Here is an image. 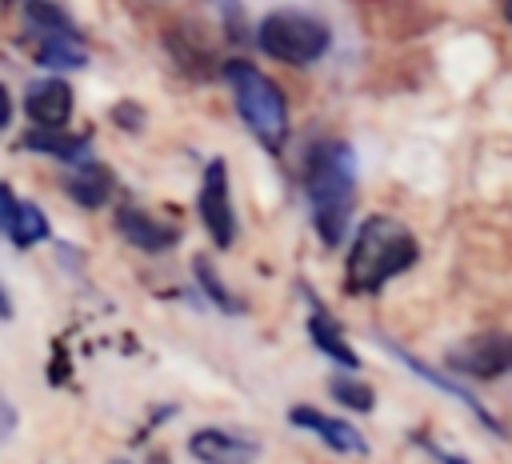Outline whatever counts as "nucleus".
<instances>
[{"label":"nucleus","instance_id":"nucleus-1","mask_svg":"<svg viewBox=\"0 0 512 464\" xmlns=\"http://www.w3.org/2000/svg\"><path fill=\"white\" fill-rule=\"evenodd\" d=\"M304 196L312 212V228L324 248H336L348 232L356 204V152L348 140H320L304 160Z\"/></svg>","mask_w":512,"mask_h":464},{"label":"nucleus","instance_id":"nucleus-2","mask_svg":"<svg viewBox=\"0 0 512 464\" xmlns=\"http://www.w3.org/2000/svg\"><path fill=\"white\" fill-rule=\"evenodd\" d=\"M420 260L416 236L392 220V216H368L356 228V240L348 248V268H344V288L352 296H376L388 280L408 272Z\"/></svg>","mask_w":512,"mask_h":464},{"label":"nucleus","instance_id":"nucleus-3","mask_svg":"<svg viewBox=\"0 0 512 464\" xmlns=\"http://www.w3.org/2000/svg\"><path fill=\"white\" fill-rule=\"evenodd\" d=\"M220 76H224V84L232 92V104H236L244 128L256 136V144L264 152L280 156L284 144H288V132H292L284 88L268 72H260L256 64H248V60H224Z\"/></svg>","mask_w":512,"mask_h":464},{"label":"nucleus","instance_id":"nucleus-4","mask_svg":"<svg viewBox=\"0 0 512 464\" xmlns=\"http://www.w3.org/2000/svg\"><path fill=\"white\" fill-rule=\"evenodd\" d=\"M256 48L280 64L292 68H308L316 60H324V52L332 48V32L320 16L300 12V8H276L256 24Z\"/></svg>","mask_w":512,"mask_h":464},{"label":"nucleus","instance_id":"nucleus-5","mask_svg":"<svg viewBox=\"0 0 512 464\" xmlns=\"http://www.w3.org/2000/svg\"><path fill=\"white\" fill-rule=\"evenodd\" d=\"M196 212L200 224L208 228L216 248H232L240 236V220L232 208V188H228V164L216 156L204 164V180H200V196H196Z\"/></svg>","mask_w":512,"mask_h":464},{"label":"nucleus","instance_id":"nucleus-6","mask_svg":"<svg viewBox=\"0 0 512 464\" xmlns=\"http://www.w3.org/2000/svg\"><path fill=\"white\" fill-rule=\"evenodd\" d=\"M448 364L464 376H476V380H492V376H504L512 372V336L508 332H480L472 340H464Z\"/></svg>","mask_w":512,"mask_h":464},{"label":"nucleus","instance_id":"nucleus-7","mask_svg":"<svg viewBox=\"0 0 512 464\" xmlns=\"http://www.w3.org/2000/svg\"><path fill=\"white\" fill-rule=\"evenodd\" d=\"M0 232L12 240V248H32V244H44L52 236V224L44 216L40 204L32 200H20L4 180H0Z\"/></svg>","mask_w":512,"mask_h":464},{"label":"nucleus","instance_id":"nucleus-8","mask_svg":"<svg viewBox=\"0 0 512 464\" xmlns=\"http://www.w3.org/2000/svg\"><path fill=\"white\" fill-rule=\"evenodd\" d=\"M288 420L296 424V428H304V432H312V436H320L336 456H356V460H364L368 456V440L352 428V420H336V416H324L320 408H308V404H296V408H288Z\"/></svg>","mask_w":512,"mask_h":464},{"label":"nucleus","instance_id":"nucleus-9","mask_svg":"<svg viewBox=\"0 0 512 464\" xmlns=\"http://www.w3.org/2000/svg\"><path fill=\"white\" fill-rule=\"evenodd\" d=\"M24 112L36 128H64L72 120V88L60 76H40L24 92Z\"/></svg>","mask_w":512,"mask_h":464},{"label":"nucleus","instance_id":"nucleus-10","mask_svg":"<svg viewBox=\"0 0 512 464\" xmlns=\"http://www.w3.org/2000/svg\"><path fill=\"white\" fill-rule=\"evenodd\" d=\"M188 452H192V460H204V464H252V460H260V444L256 440L224 432V428L192 432L188 436Z\"/></svg>","mask_w":512,"mask_h":464},{"label":"nucleus","instance_id":"nucleus-11","mask_svg":"<svg viewBox=\"0 0 512 464\" xmlns=\"http://www.w3.org/2000/svg\"><path fill=\"white\" fill-rule=\"evenodd\" d=\"M116 228H120V236H124L132 248H140V252H168V248L180 244V228H176V224H164V220H156L152 212H144V208H136V204H124V208L116 212Z\"/></svg>","mask_w":512,"mask_h":464},{"label":"nucleus","instance_id":"nucleus-12","mask_svg":"<svg viewBox=\"0 0 512 464\" xmlns=\"http://www.w3.org/2000/svg\"><path fill=\"white\" fill-rule=\"evenodd\" d=\"M112 188H116V176H112V168L100 164L96 156H84V160L64 164V192H68L80 208H100V204H108Z\"/></svg>","mask_w":512,"mask_h":464},{"label":"nucleus","instance_id":"nucleus-13","mask_svg":"<svg viewBox=\"0 0 512 464\" xmlns=\"http://www.w3.org/2000/svg\"><path fill=\"white\" fill-rule=\"evenodd\" d=\"M32 56L40 68H84L88 64V48L80 28H56V32H32Z\"/></svg>","mask_w":512,"mask_h":464},{"label":"nucleus","instance_id":"nucleus-14","mask_svg":"<svg viewBox=\"0 0 512 464\" xmlns=\"http://www.w3.org/2000/svg\"><path fill=\"white\" fill-rule=\"evenodd\" d=\"M312 300V296H308ZM308 336H312V344L324 352V356H332L336 364H344V368H360V356L348 348V340H344V328L332 320V312L324 308V304H316L312 300V312H308Z\"/></svg>","mask_w":512,"mask_h":464},{"label":"nucleus","instance_id":"nucleus-15","mask_svg":"<svg viewBox=\"0 0 512 464\" xmlns=\"http://www.w3.org/2000/svg\"><path fill=\"white\" fill-rule=\"evenodd\" d=\"M24 148H32V152H44V156H52V160H60V164H72V160H84V156H92V136L88 132H64V128H36V132H28L24 136Z\"/></svg>","mask_w":512,"mask_h":464},{"label":"nucleus","instance_id":"nucleus-16","mask_svg":"<svg viewBox=\"0 0 512 464\" xmlns=\"http://www.w3.org/2000/svg\"><path fill=\"white\" fill-rule=\"evenodd\" d=\"M380 344H384V348H388V352H392V356H396V360H400V364H408V368H412V372H416V376H424V380H428V384H436V388H440V392H448V396H456V400H464V404H468V408H472V412H476V416H480V420H484V424H488V428H496V420H492V416H488V412H484V408H480V404H476V400H472V396H468V392H464V388H456V384H452V380H444V376H440V372H432V368H428V364H420V360H416V356H412V352H404V348H400V344H392V340H384V336H380Z\"/></svg>","mask_w":512,"mask_h":464},{"label":"nucleus","instance_id":"nucleus-17","mask_svg":"<svg viewBox=\"0 0 512 464\" xmlns=\"http://www.w3.org/2000/svg\"><path fill=\"white\" fill-rule=\"evenodd\" d=\"M192 276H196L200 292H204L220 312H228V316H240V312H244V300H236V296H232V288L216 276V268H212V260H208V256H196V260H192Z\"/></svg>","mask_w":512,"mask_h":464},{"label":"nucleus","instance_id":"nucleus-18","mask_svg":"<svg viewBox=\"0 0 512 464\" xmlns=\"http://www.w3.org/2000/svg\"><path fill=\"white\" fill-rule=\"evenodd\" d=\"M328 392H332L344 408H352V412H368V408L376 404L372 388H368V384H360V380H348V376H336V380L328 384Z\"/></svg>","mask_w":512,"mask_h":464},{"label":"nucleus","instance_id":"nucleus-19","mask_svg":"<svg viewBox=\"0 0 512 464\" xmlns=\"http://www.w3.org/2000/svg\"><path fill=\"white\" fill-rule=\"evenodd\" d=\"M112 120H116V124H124V128H128V124H132V128H140V124H144V112H140L136 104H116V108H112Z\"/></svg>","mask_w":512,"mask_h":464},{"label":"nucleus","instance_id":"nucleus-20","mask_svg":"<svg viewBox=\"0 0 512 464\" xmlns=\"http://www.w3.org/2000/svg\"><path fill=\"white\" fill-rule=\"evenodd\" d=\"M12 432H16V408H12L8 400H0V444H4Z\"/></svg>","mask_w":512,"mask_h":464},{"label":"nucleus","instance_id":"nucleus-21","mask_svg":"<svg viewBox=\"0 0 512 464\" xmlns=\"http://www.w3.org/2000/svg\"><path fill=\"white\" fill-rule=\"evenodd\" d=\"M208 4L220 12L224 24H236V20H240V0H208Z\"/></svg>","mask_w":512,"mask_h":464},{"label":"nucleus","instance_id":"nucleus-22","mask_svg":"<svg viewBox=\"0 0 512 464\" xmlns=\"http://www.w3.org/2000/svg\"><path fill=\"white\" fill-rule=\"evenodd\" d=\"M8 120H12V100H8V88L0 84V128H8Z\"/></svg>","mask_w":512,"mask_h":464},{"label":"nucleus","instance_id":"nucleus-23","mask_svg":"<svg viewBox=\"0 0 512 464\" xmlns=\"http://www.w3.org/2000/svg\"><path fill=\"white\" fill-rule=\"evenodd\" d=\"M12 316H16V308H12V296H8V288H4V284H0V320H4V324H8V320H12Z\"/></svg>","mask_w":512,"mask_h":464},{"label":"nucleus","instance_id":"nucleus-24","mask_svg":"<svg viewBox=\"0 0 512 464\" xmlns=\"http://www.w3.org/2000/svg\"><path fill=\"white\" fill-rule=\"evenodd\" d=\"M504 16H508V20H512V0H508V4H504Z\"/></svg>","mask_w":512,"mask_h":464}]
</instances>
